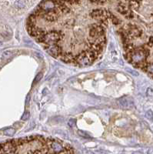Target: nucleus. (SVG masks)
<instances>
[{"label": "nucleus", "mask_w": 153, "mask_h": 154, "mask_svg": "<svg viewBox=\"0 0 153 154\" xmlns=\"http://www.w3.org/2000/svg\"><path fill=\"white\" fill-rule=\"evenodd\" d=\"M2 46V42H0V46Z\"/></svg>", "instance_id": "19"}, {"label": "nucleus", "mask_w": 153, "mask_h": 154, "mask_svg": "<svg viewBox=\"0 0 153 154\" xmlns=\"http://www.w3.org/2000/svg\"><path fill=\"white\" fill-rule=\"evenodd\" d=\"M30 99H31V98H30V95H28L27 97H26V99H25V104L26 105H29V104Z\"/></svg>", "instance_id": "16"}, {"label": "nucleus", "mask_w": 153, "mask_h": 154, "mask_svg": "<svg viewBox=\"0 0 153 154\" xmlns=\"http://www.w3.org/2000/svg\"><path fill=\"white\" fill-rule=\"evenodd\" d=\"M76 120H74V119H71V120H69V122H68V125L70 126V127H74L76 125Z\"/></svg>", "instance_id": "14"}, {"label": "nucleus", "mask_w": 153, "mask_h": 154, "mask_svg": "<svg viewBox=\"0 0 153 154\" xmlns=\"http://www.w3.org/2000/svg\"><path fill=\"white\" fill-rule=\"evenodd\" d=\"M55 138L32 136L0 143V154H57L53 148ZM75 152L67 153L72 154Z\"/></svg>", "instance_id": "2"}, {"label": "nucleus", "mask_w": 153, "mask_h": 154, "mask_svg": "<svg viewBox=\"0 0 153 154\" xmlns=\"http://www.w3.org/2000/svg\"><path fill=\"white\" fill-rule=\"evenodd\" d=\"M118 103H119V105L121 107L124 108V109H128L130 108L131 105H133V102L132 100L127 98V97H122L120 98L119 100H118Z\"/></svg>", "instance_id": "6"}, {"label": "nucleus", "mask_w": 153, "mask_h": 154, "mask_svg": "<svg viewBox=\"0 0 153 154\" xmlns=\"http://www.w3.org/2000/svg\"><path fill=\"white\" fill-rule=\"evenodd\" d=\"M147 95L148 96H153V89L152 88H148L147 89Z\"/></svg>", "instance_id": "15"}, {"label": "nucleus", "mask_w": 153, "mask_h": 154, "mask_svg": "<svg viewBox=\"0 0 153 154\" xmlns=\"http://www.w3.org/2000/svg\"><path fill=\"white\" fill-rule=\"evenodd\" d=\"M145 118L148 119V120L150 121H153V112L152 110H148L145 113Z\"/></svg>", "instance_id": "10"}, {"label": "nucleus", "mask_w": 153, "mask_h": 154, "mask_svg": "<svg viewBox=\"0 0 153 154\" xmlns=\"http://www.w3.org/2000/svg\"><path fill=\"white\" fill-rule=\"evenodd\" d=\"M117 10L121 15L125 16L128 19H131L134 17V13L132 10L129 8V6L127 5L126 1L119 2L117 6Z\"/></svg>", "instance_id": "3"}, {"label": "nucleus", "mask_w": 153, "mask_h": 154, "mask_svg": "<svg viewBox=\"0 0 153 154\" xmlns=\"http://www.w3.org/2000/svg\"><path fill=\"white\" fill-rule=\"evenodd\" d=\"M10 2L12 3L13 7L17 8V9H23V8H27V6L29 5V4H32L34 2H32V1H22V0H19V1H12Z\"/></svg>", "instance_id": "5"}, {"label": "nucleus", "mask_w": 153, "mask_h": 154, "mask_svg": "<svg viewBox=\"0 0 153 154\" xmlns=\"http://www.w3.org/2000/svg\"><path fill=\"white\" fill-rule=\"evenodd\" d=\"M3 133L5 136H14L15 133V130L14 128H8L6 130H4Z\"/></svg>", "instance_id": "8"}, {"label": "nucleus", "mask_w": 153, "mask_h": 154, "mask_svg": "<svg viewBox=\"0 0 153 154\" xmlns=\"http://www.w3.org/2000/svg\"><path fill=\"white\" fill-rule=\"evenodd\" d=\"M89 1H43L27 19L30 36L52 57L77 66L99 59L107 25L92 19Z\"/></svg>", "instance_id": "1"}, {"label": "nucleus", "mask_w": 153, "mask_h": 154, "mask_svg": "<svg viewBox=\"0 0 153 154\" xmlns=\"http://www.w3.org/2000/svg\"><path fill=\"white\" fill-rule=\"evenodd\" d=\"M29 116H30V114L28 111H25L24 113V114L23 115V116H22V120H27L29 118Z\"/></svg>", "instance_id": "13"}, {"label": "nucleus", "mask_w": 153, "mask_h": 154, "mask_svg": "<svg viewBox=\"0 0 153 154\" xmlns=\"http://www.w3.org/2000/svg\"><path fill=\"white\" fill-rule=\"evenodd\" d=\"M78 134L81 136H82V137H85V138H89L90 137V136L88 135V133H85V132H84V131H82V130H78Z\"/></svg>", "instance_id": "11"}, {"label": "nucleus", "mask_w": 153, "mask_h": 154, "mask_svg": "<svg viewBox=\"0 0 153 154\" xmlns=\"http://www.w3.org/2000/svg\"><path fill=\"white\" fill-rule=\"evenodd\" d=\"M17 52H18V51L16 50H6L2 52L0 59H1L2 61H6L8 59H11L12 57H13L14 56H15Z\"/></svg>", "instance_id": "7"}, {"label": "nucleus", "mask_w": 153, "mask_h": 154, "mask_svg": "<svg viewBox=\"0 0 153 154\" xmlns=\"http://www.w3.org/2000/svg\"><path fill=\"white\" fill-rule=\"evenodd\" d=\"M147 154H153V148H151L148 149L147 151Z\"/></svg>", "instance_id": "17"}, {"label": "nucleus", "mask_w": 153, "mask_h": 154, "mask_svg": "<svg viewBox=\"0 0 153 154\" xmlns=\"http://www.w3.org/2000/svg\"><path fill=\"white\" fill-rule=\"evenodd\" d=\"M0 36L5 40H9L12 36V29L7 25H0Z\"/></svg>", "instance_id": "4"}, {"label": "nucleus", "mask_w": 153, "mask_h": 154, "mask_svg": "<svg viewBox=\"0 0 153 154\" xmlns=\"http://www.w3.org/2000/svg\"><path fill=\"white\" fill-rule=\"evenodd\" d=\"M132 154H140V153H139V152H134Z\"/></svg>", "instance_id": "18"}, {"label": "nucleus", "mask_w": 153, "mask_h": 154, "mask_svg": "<svg viewBox=\"0 0 153 154\" xmlns=\"http://www.w3.org/2000/svg\"><path fill=\"white\" fill-rule=\"evenodd\" d=\"M42 76H43V75H42V73H39L38 74H37L36 76V78H35L34 81H33V82H32V86H35V85L36 84V83H38L39 81H40V80H42Z\"/></svg>", "instance_id": "9"}, {"label": "nucleus", "mask_w": 153, "mask_h": 154, "mask_svg": "<svg viewBox=\"0 0 153 154\" xmlns=\"http://www.w3.org/2000/svg\"><path fill=\"white\" fill-rule=\"evenodd\" d=\"M126 71H127L128 73H129L130 74H132V76H138V73L136 71H135V70H133V69H126Z\"/></svg>", "instance_id": "12"}]
</instances>
